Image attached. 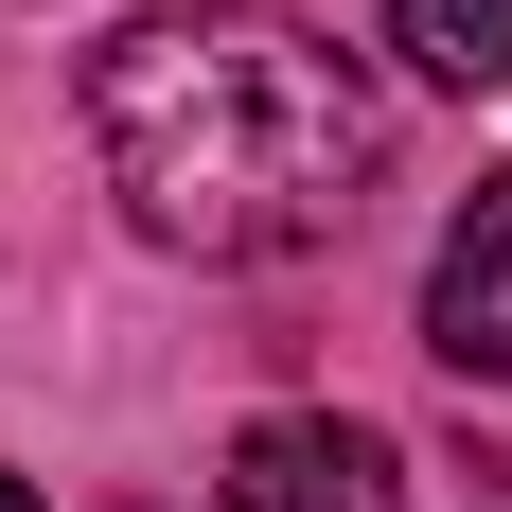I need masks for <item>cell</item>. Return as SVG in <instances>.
<instances>
[{
	"label": "cell",
	"instance_id": "cell-1",
	"mask_svg": "<svg viewBox=\"0 0 512 512\" xmlns=\"http://www.w3.org/2000/svg\"><path fill=\"white\" fill-rule=\"evenodd\" d=\"M89 142L159 248L301 265L389 177V89L301 18H142L89 53Z\"/></svg>",
	"mask_w": 512,
	"mask_h": 512
},
{
	"label": "cell",
	"instance_id": "cell-2",
	"mask_svg": "<svg viewBox=\"0 0 512 512\" xmlns=\"http://www.w3.org/2000/svg\"><path fill=\"white\" fill-rule=\"evenodd\" d=\"M389 442H371L354 407H265L230 424V512H389Z\"/></svg>",
	"mask_w": 512,
	"mask_h": 512
},
{
	"label": "cell",
	"instance_id": "cell-3",
	"mask_svg": "<svg viewBox=\"0 0 512 512\" xmlns=\"http://www.w3.org/2000/svg\"><path fill=\"white\" fill-rule=\"evenodd\" d=\"M424 354L512 389V177H477L460 230H442V265H424Z\"/></svg>",
	"mask_w": 512,
	"mask_h": 512
},
{
	"label": "cell",
	"instance_id": "cell-4",
	"mask_svg": "<svg viewBox=\"0 0 512 512\" xmlns=\"http://www.w3.org/2000/svg\"><path fill=\"white\" fill-rule=\"evenodd\" d=\"M389 53L424 89H512V0H389Z\"/></svg>",
	"mask_w": 512,
	"mask_h": 512
},
{
	"label": "cell",
	"instance_id": "cell-5",
	"mask_svg": "<svg viewBox=\"0 0 512 512\" xmlns=\"http://www.w3.org/2000/svg\"><path fill=\"white\" fill-rule=\"evenodd\" d=\"M0 512H36V477H0Z\"/></svg>",
	"mask_w": 512,
	"mask_h": 512
}]
</instances>
